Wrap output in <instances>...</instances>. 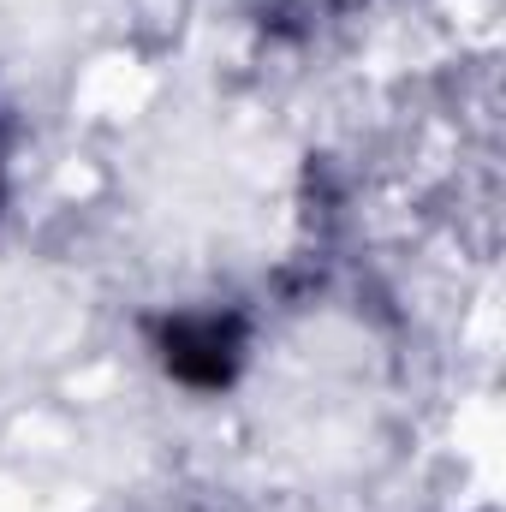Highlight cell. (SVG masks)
Here are the masks:
<instances>
[{
  "label": "cell",
  "mask_w": 506,
  "mask_h": 512,
  "mask_svg": "<svg viewBox=\"0 0 506 512\" xmlns=\"http://www.w3.org/2000/svg\"><path fill=\"white\" fill-rule=\"evenodd\" d=\"M239 346L233 316H185L167 328V370L191 387H221L239 370Z\"/></svg>",
  "instance_id": "6da1fadb"
}]
</instances>
